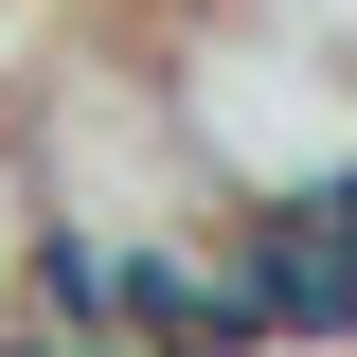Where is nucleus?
Masks as SVG:
<instances>
[{
    "label": "nucleus",
    "mask_w": 357,
    "mask_h": 357,
    "mask_svg": "<svg viewBox=\"0 0 357 357\" xmlns=\"http://www.w3.org/2000/svg\"><path fill=\"white\" fill-rule=\"evenodd\" d=\"M178 143L215 161V197H304V178H357V54L304 36V18H250V0H197L161 54Z\"/></svg>",
    "instance_id": "f257e3e1"
},
{
    "label": "nucleus",
    "mask_w": 357,
    "mask_h": 357,
    "mask_svg": "<svg viewBox=\"0 0 357 357\" xmlns=\"http://www.w3.org/2000/svg\"><path fill=\"white\" fill-rule=\"evenodd\" d=\"M232 286H250L268 340H357V178L232 197Z\"/></svg>",
    "instance_id": "f03ea898"
}]
</instances>
